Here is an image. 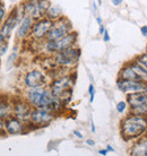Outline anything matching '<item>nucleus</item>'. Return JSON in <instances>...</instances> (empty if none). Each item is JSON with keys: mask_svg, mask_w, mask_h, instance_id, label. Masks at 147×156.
Here are the masks:
<instances>
[{"mask_svg": "<svg viewBox=\"0 0 147 156\" xmlns=\"http://www.w3.org/2000/svg\"><path fill=\"white\" fill-rule=\"evenodd\" d=\"M54 113L51 111H48L45 109H40V108H35L32 111L31 114V121L33 125L40 126V127H44L48 126L51 121L53 120Z\"/></svg>", "mask_w": 147, "mask_h": 156, "instance_id": "0eeeda50", "label": "nucleus"}, {"mask_svg": "<svg viewBox=\"0 0 147 156\" xmlns=\"http://www.w3.org/2000/svg\"><path fill=\"white\" fill-rule=\"evenodd\" d=\"M127 103L131 108L132 113L147 114V93L144 90L128 94Z\"/></svg>", "mask_w": 147, "mask_h": 156, "instance_id": "423d86ee", "label": "nucleus"}, {"mask_svg": "<svg viewBox=\"0 0 147 156\" xmlns=\"http://www.w3.org/2000/svg\"><path fill=\"white\" fill-rule=\"evenodd\" d=\"M140 32H142V35L147 36V25H144L140 27Z\"/></svg>", "mask_w": 147, "mask_h": 156, "instance_id": "c85d7f7f", "label": "nucleus"}, {"mask_svg": "<svg viewBox=\"0 0 147 156\" xmlns=\"http://www.w3.org/2000/svg\"><path fill=\"white\" fill-rule=\"evenodd\" d=\"M91 123H92V133H95V126H94L93 120H91Z\"/></svg>", "mask_w": 147, "mask_h": 156, "instance_id": "e433bc0d", "label": "nucleus"}, {"mask_svg": "<svg viewBox=\"0 0 147 156\" xmlns=\"http://www.w3.org/2000/svg\"><path fill=\"white\" fill-rule=\"evenodd\" d=\"M2 125H4V123H2V120H0V130L2 129Z\"/></svg>", "mask_w": 147, "mask_h": 156, "instance_id": "58836bf2", "label": "nucleus"}, {"mask_svg": "<svg viewBox=\"0 0 147 156\" xmlns=\"http://www.w3.org/2000/svg\"><path fill=\"white\" fill-rule=\"evenodd\" d=\"M16 58H17V53H16V52H14L13 55H10V57H9V59H8V63H7L8 69H9V68H12V65L14 63V61L16 60Z\"/></svg>", "mask_w": 147, "mask_h": 156, "instance_id": "a878e982", "label": "nucleus"}, {"mask_svg": "<svg viewBox=\"0 0 147 156\" xmlns=\"http://www.w3.org/2000/svg\"><path fill=\"white\" fill-rule=\"evenodd\" d=\"M108 149H100V151H99V154H100V155H108Z\"/></svg>", "mask_w": 147, "mask_h": 156, "instance_id": "2f4dec72", "label": "nucleus"}, {"mask_svg": "<svg viewBox=\"0 0 147 156\" xmlns=\"http://www.w3.org/2000/svg\"><path fill=\"white\" fill-rule=\"evenodd\" d=\"M45 92V87L44 86H36V87H28V90L26 93V101L31 104L32 106L39 105L40 101L42 98L43 94Z\"/></svg>", "mask_w": 147, "mask_h": 156, "instance_id": "ddd939ff", "label": "nucleus"}, {"mask_svg": "<svg viewBox=\"0 0 147 156\" xmlns=\"http://www.w3.org/2000/svg\"><path fill=\"white\" fill-rule=\"evenodd\" d=\"M86 144L88 145V146H94V145H95V141L92 140V139H87V140H86Z\"/></svg>", "mask_w": 147, "mask_h": 156, "instance_id": "72a5a7b5", "label": "nucleus"}, {"mask_svg": "<svg viewBox=\"0 0 147 156\" xmlns=\"http://www.w3.org/2000/svg\"><path fill=\"white\" fill-rule=\"evenodd\" d=\"M130 154L136 156H147V138H144L134 145Z\"/></svg>", "mask_w": 147, "mask_h": 156, "instance_id": "f3484780", "label": "nucleus"}, {"mask_svg": "<svg viewBox=\"0 0 147 156\" xmlns=\"http://www.w3.org/2000/svg\"><path fill=\"white\" fill-rule=\"evenodd\" d=\"M52 24H53V20H49V18H43V20H38L35 24H33L32 36L36 40H42L47 37Z\"/></svg>", "mask_w": 147, "mask_h": 156, "instance_id": "1a4fd4ad", "label": "nucleus"}, {"mask_svg": "<svg viewBox=\"0 0 147 156\" xmlns=\"http://www.w3.org/2000/svg\"><path fill=\"white\" fill-rule=\"evenodd\" d=\"M70 32H71L70 22L65 17H60L59 20L53 22L47 35V40L48 41H58V40L62 39L63 36H66Z\"/></svg>", "mask_w": 147, "mask_h": 156, "instance_id": "39448f33", "label": "nucleus"}, {"mask_svg": "<svg viewBox=\"0 0 147 156\" xmlns=\"http://www.w3.org/2000/svg\"><path fill=\"white\" fill-rule=\"evenodd\" d=\"M38 0H27L23 6V10L26 16H31L32 18H38V9H36Z\"/></svg>", "mask_w": 147, "mask_h": 156, "instance_id": "a211bd4d", "label": "nucleus"}, {"mask_svg": "<svg viewBox=\"0 0 147 156\" xmlns=\"http://www.w3.org/2000/svg\"><path fill=\"white\" fill-rule=\"evenodd\" d=\"M117 86L124 93H128V92H131L132 93V92H142V90H144L145 87L147 86V84L145 82L128 80V79H120V78H118Z\"/></svg>", "mask_w": 147, "mask_h": 156, "instance_id": "9d476101", "label": "nucleus"}, {"mask_svg": "<svg viewBox=\"0 0 147 156\" xmlns=\"http://www.w3.org/2000/svg\"><path fill=\"white\" fill-rule=\"evenodd\" d=\"M81 55V50L77 48H68L66 50L59 51L54 55V60L57 65L63 68L74 67L78 62V59Z\"/></svg>", "mask_w": 147, "mask_h": 156, "instance_id": "7ed1b4c3", "label": "nucleus"}, {"mask_svg": "<svg viewBox=\"0 0 147 156\" xmlns=\"http://www.w3.org/2000/svg\"><path fill=\"white\" fill-rule=\"evenodd\" d=\"M74 135L77 137V138H79V139H83V135H81V133H79L78 130H74Z\"/></svg>", "mask_w": 147, "mask_h": 156, "instance_id": "c756f323", "label": "nucleus"}, {"mask_svg": "<svg viewBox=\"0 0 147 156\" xmlns=\"http://www.w3.org/2000/svg\"><path fill=\"white\" fill-rule=\"evenodd\" d=\"M146 52H147V47H146Z\"/></svg>", "mask_w": 147, "mask_h": 156, "instance_id": "a19ab883", "label": "nucleus"}, {"mask_svg": "<svg viewBox=\"0 0 147 156\" xmlns=\"http://www.w3.org/2000/svg\"><path fill=\"white\" fill-rule=\"evenodd\" d=\"M77 41V33L70 32L66 36L58 41H48L44 44V49L48 53H57L59 51L66 50L68 48L74 47V44Z\"/></svg>", "mask_w": 147, "mask_h": 156, "instance_id": "20e7f679", "label": "nucleus"}, {"mask_svg": "<svg viewBox=\"0 0 147 156\" xmlns=\"http://www.w3.org/2000/svg\"><path fill=\"white\" fill-rule=\"evenodd\" d=\"M74 83H75V78L73 76L70 75L61 76L51 83L50 90L56 96H58L61 101H63L66 95H71V88H73Z\"/></svg>", "mask_w": 147, "mask_h": 156, "instance_id": "f03ea898", "label": "nucleus"}, {"mask_svg": "<svg viewBox=\"0 0 147 156\" xmlns=\"http://www.w3.org/2000/svg\"><path fill=\"white\" fill-rule=\"evenodd\" d=\"M119 78L120 79H128V80H137V82H144L143 77L135 69L132 63H129L124 66L119 73Z\"/></svg>", "mask_w": 147, "mask_h": 156, "instance_id": "4468645a", "label": "nucleus"}, {"mask_svg": "<svg viewBox=\"0 0 147 156\" xmlns=\"http://www.w3.org/2000/svg\"><path fill=\"white\" fill-rule=\"evenodd\" d=\"M97 4H99V5L102 4V0H97Z\"/></svg>", "mask_w": 147, "mask_h": 156, "instance_id": "ea45409f", "label": "nucleus"}, {"mask_svg": "<svg viewBox=\"0 0 147 156\" xmlns=\"http://www.w3.org/2000/svg\"><path fill=\"white\" fill-rule=\"evenodd\" d=\"M7 49H8V44L6 41L5 42H0V55H5L7 52Z\"/></svg>", "mask_w": 147, "mask_h": 156, "instance_id": "393cba45", "label": "nucleus"}, {"mask_svg": "<svg viewBox=\"0 0 147 156\" xmlns=\"http://www.w3.org/2000/svg\"><path fill=\"white\" fill-rule=\"evenodd\" d=\"M5 128L10 135H18L24 129L23 121L20 120L18 118H8L5 122Z\"/></svg>", "mask_w": 147, "mask_h": 156, "instance_id": "2eb2a0df", "label": "nucleus"}, {"mask_svg": "<svg viewBox=\"0 0 147 156\" xmlns=\"http://www.w3.org/2000/svg\"><path fill=\"white\" fill-rule=\"evenodd\" d=\"M104 31H105V27L101 24L100 25V30H99V33H100L101 35H103V33H104Z\"/></svg>", "mask_w": 147, "mask_h": 156, "instance_id": "473e14b6", "label": "nucleus"}, {"mask_svg": "<svg viewBox=\"0 0 147 156\" xmlns=\"http://www.w3.org/2000/svg\"><path fill=\"white\" fill-rule=\"evenodd\" d=\"M88 93H89V102L93 103L94 102V96H95V90H94V85L91 84L88 86Z\"/></svg>", "mask_w": 147, "mask_h": 156, "instance_id": "b1692460", "label": "nucleus"}, {"mask_svg": "<svg viewBox=\"0 0 147 156\" xmlns=\"http://www.w3.org/2000/svg\"><path fill=\"white\" fill-rule=\"evenodd\" d=\"M18 12L17 10H14V12H10V15L7 17V20H5L4 25L0 28V42H5L6 40L10 36V33L14 30L17 23H18Z\"/></svg>", "mask_w": 147, "mask_h": 156, "instance_id": "6e6552de", "label": "nucleus"}, {"mask_svg": "<svg viewBox=\"0 0 147 156\" xmlns=\"http://www.w3.org/2000/svg\"><path fill=\"white\" fill-rule=\"evenodd\" d=\"M13 110L14 109L12 108L9 102L0 100V120H4V119L8 118V115L10 114Z\"/></svg>", "mask_w": 147, "mask_h": 156, "instance_id": "aec40b11", "label": "nucleus"}, {"mask_svg": "<svg viewBox=\"0 0 147 156\" xmlns=\"http://www.w3.org/2000/svg\"><path fill=\"white\" fill-rule=\"evenodd\" d=\"M32 105L28 102L25 101H18L14 104V114L16 118H18L23 122L31 121V114H32Z\"/></svg>", "mask_w": 147, "mask_h": 156, "instance_id": "9b49d317", "label": "nucleus"}, {"mask_svg": "<svg viewBox=\"0 0 147 156\" xmlns=\"http://www.w3.org/2000/svg\"><path fill=\"white\" fill-rule=\"evenodd\" d=\"M5 17V8L2 5H0V22L4 20Z\"/></svg>", "mask_w": 147, "mask_h": 156, "instance_id": "bb28decb", "label": "nucleus"}, {"mask_svg": "<svg viewBox=\"0 0 147 156\" xmlns=\"http://www.w3.org/2000/svg\"><path fill=\"white\" fill-rule=\"evenodd\" d=\"M135 61L147 70V52H146V53H143L142 55H139L138 58L136 59Z\"/></svg>", "mask_w": 147, "mask_h": 156, "instance_id": "4be33fe9", "label": "nucleus"}, {"mask_svg": "<svg viewBox=\"0 0 147 156\" xmlns=\"http://www.w3.org/2000/svg\"><path fill=\"white\" fill-rule=\"evenodd\" d=\"M117 111L119 112V113H124V111H126V109H127V102L124 101H120L118 104H117Z\"/></svg>", "mask_w": 147, "mask_h": 156, "instance_id": "5701e85b", "label": "nucleus"}, {"mask_svg": "<svg viewBox=\"0 0 147 156\" xmlns=\"http://www.w3.org/2000/svg\"><path fill=\"white\" fill-rule=\"evenodd\" d=\"M45 76L42 71L32 70L28 71L24 78V83L27 87H36V86H44L45 84Z\"/></svg>", "mask_w": 147, "mask_h": 156, "instance_id": "f8f14e48", "label": "nucleus"}, {"mask_svg": "<svg viewBox=\"0 0 147 156\" xmlns=\"http://www.w3.org/2000/svg\"><path fill=\"white\" fill-rule=\"evenodd\" d=\"M93 9H94V12H97V5H96V1H93Z\"/></svg>", "mask_w": 147, "mask_h": 156, "instance_id": "f704fd0d", "label": "nucleus"}, {"mask_svg": "<svg viewBox=\"0 0 147 156\" xmlns=\"http://www.w3.org/2000/svg\"><path fill=\"white\" fill-rule=\"evenodd\" d=\"M103 41L104 42H109L110 41V35H109V32L105 30L104 33H103Z\"/></svg>", "mask_w": 147, "mask_h": 156, "instance_id": "cd10ccee", "label": "nucleus"}, {"mask_svg": "<svg viewBox=\"0 0 147 156\" xmlns=\"http://www.w3.org/2000/svg\"><path fill=\"white\" fill-rule=\"evenodd\" d=\"M111 1H112V4L114 5V6H119V5L122 4L124 0H111Z\"/></svg>", "mask_w": 147, "mask_h": 156, "instance_id": "7c9ffc66", "label": "nucleus"}, {"mask_svg": "<svg viewBox=\"0 0 147 156\" xmlns=\"http://www.w3.org/2000/svg\"><path fill=\"white\" fill-rule=\"evenodd\" d=\"M121 135L124 139H135L147 131V118L145 114L132 113L121 121Z\"/></svg>", "mask_w": 147, "mask_h": 156, "instance_id": "f257e3e1", "label": "nucleus"}, {"mask_svg": "<svg viewBox=\"0 0 147 156\" xmlns=\"http://www.w3.org/2000/svg\"><path fill=\"white\" fill-rule=\"evenodd\" d=\"M32 27H33V18L31 16H25L23 20H20V25H18V30H17V33H16L17 39L26 37L28 32L32 30Z\"/></svg>", "mask_w": 147, "mask_h": 156, "instance_id": "dca6fc26", "label": "nucleus"}, {"mask_svg": "<svg viewBox=\"0 0 147 156\" xmlns=\"http://www.w3.org/2000/svg\"><path fill=\"white\" fill-rule=\"evenodd\" d=\"M51 4L49 0H38L36 1V9H38V18H41L43 15H47L48 9Z\"/></svg>", "mask_w": 147, "mask_h": 156, "instance_id": "6ab92c4d", "label": "nucleus"}, {"mask_svg": "<svg viewBox=\"0 0 147 156\" xmlns=\"http://www.w3.org/2000/svg\"><path fill=\"white\" fill-rule=\"evenodd\" d=\"M106 149H108L109 152H114V148H112L110 145H108V146H106Z\"/></svg>", "mask_w": 147, "mask_h": 156, "instance_id": "c9c22d12", "label": "nucleus"}, {"mask_svg": "<svg viewBox=\"0 0 147 156\" xmlns=\"http://www.w3.org/2000/svg\"><path fill=\"white\" fill-rule=\"evenodd\" d=\"M61 15H62V12L59 6H50V8L48 9V12H47L48 18L51 20H53V22L59 20V18L61 17Z\"/></svg>", "mask_w": 147, "mask_h": 156, "instance_id": "412c9836", "label": "nucleus"}, {"mask_svg": "<svg viewBox=\"0 0 147 156\" xmlns=\"http://www.w3.org/2000/svg\"><path fill=\"white\" fill-rule=\"evenodd\" d=\"M96 22L99 23V25H101L102 24V18L101 17H96Z\"/></svg>", "mask_w": 147, "mask_h": 156, "instance_id": "4c0bfd02", "label": "nucleus"}]
</instances>
